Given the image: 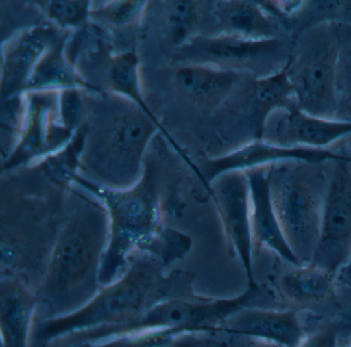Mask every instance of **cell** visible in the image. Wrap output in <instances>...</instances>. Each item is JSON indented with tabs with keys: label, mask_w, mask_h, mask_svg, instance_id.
I'll use <instances>...</instances> for the list:
<instances>
[{
	"label": "cell",
	"mask_w": 351,
	"mask_h": 347,
	"mask_svg": "<svg viewBox=\"0 0 351 347\" xmlns=\"http://www.w3.org/2000/svg\"><path fill=\"white\" fill-rule=\"evenodd\" d=\"M166 268L149 253H133L122 277L83 308L61 318H34L32 346L47 347L69 335L124 324L164 300L198 296L193 290L194 273L176 269L166 274Z\"/></svg>",
	"instance_id": "1"
},
{
	"label": "cell",
	"mask_w": 351,
	"mask_h": 347,
	"mask_svg": "<svg viewBox=\"0 0 351 347\" xmlns=\"http://www.w3.org/2000/svg\"><path fill=\"white\" fill-rule=\"evenodd\" d=\"M110 231V218L102 203L87 201L67 218L38 292L34 318L69 316L99 293Z\"/></svg>",
	"instance_id": "2"
},
{
	"label": "cell",
	"mask_w": 351,
	"mask_h": 347,
	"mask_svg": "<svg viewBox=\"0 0 351 347\" xmlns=\"http://www.w3.org/2000/svg\"><path fill=\"white\" fill-rule=\"evenodd\" d=\"M71 181L95 195L106 207L110 218V240L102 261V287L122 277L133 253L151 254L154 244L165 226L161 216L164 203L160 201L159 172L155 164L145 162L141 180L126 189H112L73 175Z\"/></svg>",
	"instance_id": "3"
},
{
	"label": "cell",
	"mask_w": 351,
	"mask_h": 347,
	"mask_svg": "<svg viewBox=\"0 0 351 347\" xmlns=\"http://www.w3.org/2000/svg\"><path fill=\"white\" fill-rule=\"evenodd\" d=\"M328 162L285 160L269 166L271 201L285 240L301 264H310L319 240Z\"/></svg>",
	"instance_id": "4"
},
{
	"label": "cell",
	"mask_w": 351,
	"mask_h": 347,
	"mask_svg": "<svg viewBox=\"0 0 351 347\" xmlns=\"http://www.w3.org/2000/svg\"><path fill=\"white\" fill-rule=\"evenodd\" d=\"M250 306L278 307L267 287L254 283L239 296L227 299L198 295L195 298L164 300L124 324L69 335L53 341L48 347H80L141 331L176 329L191 332H221L230 316Z\"/></svg>",
	"instance_id": "5"
},
{
	"label": "cell",
	"mask_w": 351,
	"mask_h": 347,
	"mask_svg": "<svg viewBox=\"0 0 351 347\" xmlns=\"http://www.w3.org/2000/svg\"><path fill=\"white\" fill-rule=\"evenodd\" d=\"M155 131L151 113L141 107L116 110L92 139L84 141L79 168L86 176L82 177L108 188L132 187L145 172L143 157Z\"/></svg>",
	"instance_id": "6"
},
{
	"label": "cell",
	"mask_w": 351,
	"mask_h": 347,
	"mask_svg": "<svg viewBox=\"0 0 351 347\" xmlns=\"http://www.w3.org/2000/svg\"><path fill=\"white\" fill-rule=\"evenodd\" d=\"M338 60L339 41L332 23L310 27L295 41L287 74L300 111L319 118H336L340 102Z\"/></svg>",
	"instance_id": "7"
},
{
	"label": "cell",
	"mask_w": 351,
	"mask_h": 347,
	"mask_svg": "<svg viewBox=\"0 0 351 347\" xmlns=\"http://www.w3.org/2000/svg\"><path fill=\"white\" fill-rule=\"evenodd\" d=\"M189 43L184 51L198 60L197 64L248 74L254 78L268 77L285 69L295 45L289 37L250 40L223 33L196 37Z\"/></svg>",
	"instance_id": "8"
},
{
	"label": "cell",
	"mask_w": 351,
	"mask_h": 347,
	"mask_svg": "<svg viewBox=\"0 0 351 347\" xmlns=\"http://www.w3.org/2000/svg\"><path fill=\"white\" fill-rule=\"evenodd\" d=\"M279 307L305 314L309 318L334 316L340 287L337 274L310 264H295L275 257L271 272L264 283Z\"/></svg>",
	"instance_id": "9"
},
{
	"label": "cell",
	"mask_w": 351,
	"mask_h": 347,
	"mask_svg": "<svg viewBox=\"0 0 351 347\" xmlns=\"http://www.w3.org/2000/svg\"><path fill=\"white\" fill-rule=\"evenodd\" d=\"M351 258V160L328 162L319 240L310 265L338 274Z\"/></svg>",
	"instance_id": "10"
},
{
	"label": "cell",
	"mask_w": 351,
	"mask_h": 347,
	"mask_svg": "<svg viewBox=\"0 0 351 347\" xmlns=\"http://www.w3.org/2000/svg\"><path fill=\"white\" fill-rule=\"evenodd\" d=\"M209 194L223 224L228 250L239 259L252 281V205L250 186L244 170L219 175L210 183Z\"/></svg>",
	"instance_id": "11"
},
{
	"label": "cell",
	"mask_w": 351,
	"mask_h": 347,
	"mask_svg": "<svg viewBox=\"0 0 351 347\" xmlns=\"http://www.w3.org/2000/svg\"><path fill=\"white\" fill-rule=\"evenodd\" d=\"M351 138V121L310 116L295 103L269 116L263 140L283 147L328 149Z\"/></svg>",
	"instance_id": "12"
},
{
	"label": "cell",
	"mask_w": 351,
	"mask_h": 347,
	"mask_svg": "<svg viewBox=\"0 0 351 347\" xmlns=\"http://www.w3.org/2000/svg\"><path fill=\"white\" fill-rule=\"evenodd\" d=\"M221 332L268 341L282 347H301L307 336L305 314L277 307L250 306L230 316Z\"/></svg>",
	"instance_id": "13"
},
{
	"label": "cell",
	"mask_w": 351,
	"mask_h": 347,
	"mask_svg": "<svg viewBox=\"0 0 351 347\" xmlns=\"http://www.w3.org/2000/svg\"><path fill=\"white\" fill-rule=\"evenodd\" d=\"M345 157L346 156L339 153L334 147L328 149L283 147L264 140H258L225 155L204 160L201 164L200 170L203 180L209 187L210 183L219 175L234 170H247L258 166H271L285 160L324 162Z\"/></svg>",
	"instance_id": "14"
},
{
	"label": "cell",
	"mask_w": 351,
	"mask_h": 347,
	"mask_svg": "<svg viewBox=\"0 0 351 347\" xmlns=\"http://www.w3.org/2000/svg\"><path fill=\"white\" fill-rule=\"evenodd\" d=\"M269 166H258L244 170L247 175L250 186L252 261L262 254H271L287 262L301 264L293 256L285 240L271 201L268 183Z\"/></svg>",
	"instance_id": "15"
},
{
	"label": "cell",
	"mask_w": 351,
	"mask_h": 347,
	"mask_svg": "<svg viewBox=\"0 0 351 347\" xmlns=\"http://www.w3.org/2000/svg\"><path fill=\"white\" fill-rule=\"evenodd\" d=\"M1 347H32V332L38 306V293L11 275L0 279Z\"/></svg>",
	"instance_id": "16"
},
{
	"label": "cell",
	"mask_w": 351,
	"mask_h": 347,
	"mask_svg": "<svg viewBox=\"0 0 351 347\" xmlns=\"http://www.w3.org/2000/svg\"><path fill=\"white\" fill-rule=\"evenodd\" d=\"M217 21L223 34L250 40L289 37L276 14L264 3L254 1H219L215 4Z\"/></svg>",
	"instance_id": "17"
},
{
	"label": "cell",
	"mask_w": 351,
	"mask_h": 347,
	"mask_svg": "<svg viewBox=\"0 0 351 347\" xmlns=\"http://www.w3.org/2000/svg\"><path fill=\"white\" fill-rule=\"evenodd\" d=\"M244 75L204 64H194L180 68L176 72V81L182 92L190 98L215 105L225 101Z\"/></svg>",
	"instance_id": "18"
},
{
	"label": "cell",
	"mask_w": 351,
	"mask_h": 347,
	"mask_svg": "<svg viewBox=\"0 0 351 347\" xmlns=\"http://www.w3.org/2000/svg\"><path fill=\"white\" fill-rule=\"evenodd\" d=\"M221 334V332H191L176 329L141 331L80 347H205Z\"/></svg>",
	"instance_id": "19"
},
{
	"label": "cell",
	"mask_w": 351,
	"mask_h": 347,
	"mask_svg": "<svg viewBox=\"0 0 351 347\" xmlns=\"http://www.w3.org/2000/svg\"><path fill=\"white\" fill-rule=\"evenodd\" d=\"M45 37L28 34L17 47L10 51L3 62V90L11 92L21 83H26L36 64L45 53Z\"/></svg>",
	"instance_id": "20"
},
{
	"label": "cell",
	"mask_w": 351,
	"mask_h": 347,
	"mask_svg": "<svg viewBox=\"0 0 351 347\" xmlns=\"http://www.w3.org/2000/svg\"><path fill=\"white\" fill-rule=\"evenodd\" d=\"M25 84L32 90L58 88L62 90L87 86L64 60L58 47L40 57Z\"/></svg>",
	"instance_id": "21"
},
{
	"label": "cell",
	"mask_w": 351,
	"mask_h": 347,
	"mask_svg": "<svg viewBox=\"0 0 351 347\" xmlns=\"http://www.w3.org/2000/svg\"><path fill=\"white\" fill-rule=\"evenodd\" d=\"M110 81L114 92L151 113L141 94L139 60L134 51H127L114 57L110 68Z\"/></svg>",
	"instance_id": "22"
},
{
	"label": "cell",
	"mask_w": 351,
	"mask_h": 347,
	"mask_svg": "<svg viewBox=\"0 0 351 347\" xmlns=\"http://www.w3.org/2000/svg\"><path fill=\"white\" fill-rule=\"evenodd\" d=\"M339 287L338 308L328 318L336 336L337 347H351V287Z\"/></svg>",
	"instance_id": "23"
},
{
	"label": "cell",
	"mask_w": 351,
	"mask_h": 347,
	"mask_svg": "<svg viewBox=\"0 0 351 347\" xmlns=\"http://www.w3.org/2000/svg\"><path fill=\"white\" fill-rule=\"evenodd\" d=\"M335 26L339 41L338 88L343 97L351 94V26Z\"/></svg>",
	"instance_id": "24"
},
{
	"label": "cell",
	"mask_w": 351,
	"mask_h": 347,
	"mask_svg": "<svg viewBox=\"0 0 351 347\" xmlns=\"http://www.w3.org/2000/svg\"><path fill=\"white\" fill-rule=\"evenodd\" d=\"M167 8L174 40L184 42L196 18V4L193 1H170Z\"/></svg>",
	"instance_id": "25"
},
{
	"label": "cell",
	"mask_w": 351,
	"mask_h": 347,
	"mask_svg": "<svg viewBox=\"0 0 351 347\" xmlns=\"http://www.w3.org/2000/svg\"><path fill=\"white\" fill-rule=\"evenodd\" d=\"M90 10L89 1H51L49 14L62 26H77L87 20Z\"/></svg>",
	"instance_id": "26"
},
{
	"label": "cell",
	"mask_w": 351,
	"mask_h": 347,
	"mask_svg": "<svg viewBox=\"0 0 351 347\" xmlns=\"http://www.w3.org/2000/svg\"><path fill=\"white\" fill-rule=\"evenodd\" d=\"M59 111L63 127L66 131H73L83 116V102L77 88H65L61 90Z\"/></svg>",
	"instance_id": "27"
},
{
	"label": "cell",
	"mask_w": 351,
	"mask_h": 347,
	"mask_svg": "<svg viewBox=\"0 0 351 347\" xmlns=\"http://www.w3.org/2000/svg\"><path fill=\"white\" fill-rule=\"evenodd\" d=\"M143 5V1H119L102 8L99 12L100 16L108 22L125 25L132 22L139 16Z\"/></svg>",
	"instance_id": "28"
},
{
	"label": "cell",
	"mask_w": 351,
	"mask_h": 347,
	"mask_svg": "<svg viewBox=\"0 0 351 347\" xmlns=\"http://www.w3.org/2000/svg\"><path fill=\"white\" fill-rule=\"evenodd\" d=\"M244 337L234 336L223 332L219 338L215 339L213 343L205 347H241Z\"/></svg>",
	"instance_id": "29"
},
{
	"label": "cell",
	"mask_w": 351,
	"mask_h": 347,
	"mask_svg": "<svg viewBox=\"0 0 351 347\" xmlns=\"http://www.w3.org/2000/svg\"><path fill=\"white\" fill-rule=\"evenodd\" d=\"M339 120L351 121V94L340 97L336 118Z\"/></svg>",
	"instance_id": "30"
},
{
	"label": "cell",
	"mask_w": 351,
	"mask_h": 347,
	"mask_svg": "<svg viewBox=\"0 0 351 347\" xmlns=\"http://www.w3.org/2000/svg\"><path fill=\"white\" fill-rule=\"evenodd\" d=\"M339 287H351V258L337 274Z\"/></svg>",
	"instance_id": "31"
},
{
	"label": "cell",
	"mask_w": 351,
	"mask_h": 347,
	"mask_svg": "<svg viewBox=\"0 0 351 347\" xmlns=\"http://www.w3.org/2000/svg\"><path fill=\"white\" fill-rule=\"evenodd\" d=\"M241 347H282L275 343L268 342V341L258 340V339L244 338Z\"/></svg>",
	"instance_id": "32"
},
{
	"label": "cell",
	"mask_w": 351,
	"mask_h": 347,
	"mask_svg": "<svg viewBox=\"0 0 351 347\" xmlns=\"http://www.w3.org/2000/svg\"><path fill=\"white\" fill-rule=\"evenodd\" d=\"M344 143L337 144L334 146L335 149L339 152V153L343 154V155L348 157L351 160V138L350 139L345 140Z\"/></svg>",
	"instance_id": "33"
}]
</instances>
